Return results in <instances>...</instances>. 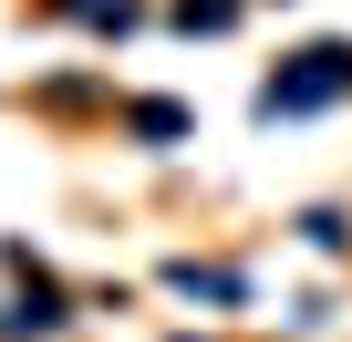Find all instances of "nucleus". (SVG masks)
Returning a JSON list of instances; mask_svg holds the SVG:
<instances>
[{
	"label": "nucleus",
	"instance_id": "obj_1",
	"mask_svg": "<svg viewBox=\"0 0 352 342\" xmlns=\"http://www.w3.org/2000/svg\"><path fill=\"white\" fill-rule=\"evenodd\" d=\"M331 94H352V42H311L290 73H270V83H259V114H311V104H331Z\"/></svg>",
	"mask_w": 352,
	"mask_h": 342
},
{
	"label": "nucleus",
	"instance_id": "obj_2",
	"mask_svg": "<svg viewBox=\"0 0 352 342\" xmlns=\"http://www.w3.org/2000/svg\"><path fill=\"white\" fill-rule=\"evenodd\" d=\"M176 21H187V32H228V21H239V0H176Z\"/></svg>",
	"mask_w": 352,
	"mask_h": 342
},
{
	"label": "nucleus",
	"instance_id": "obj_3",
	"mask_svg": "<svg viewBox=\"0 0 352 342\" xmlns=\"http://www.w3.org/2000/svg\"><path fill=\"white\" fill-rule=\"evenodd\" d=\"M63 11H83V21H104V32H124V21H135V0H63Z\"/></svg>",
	"mask_w": 352,
	"mask_h": 342
}]
</instances>
